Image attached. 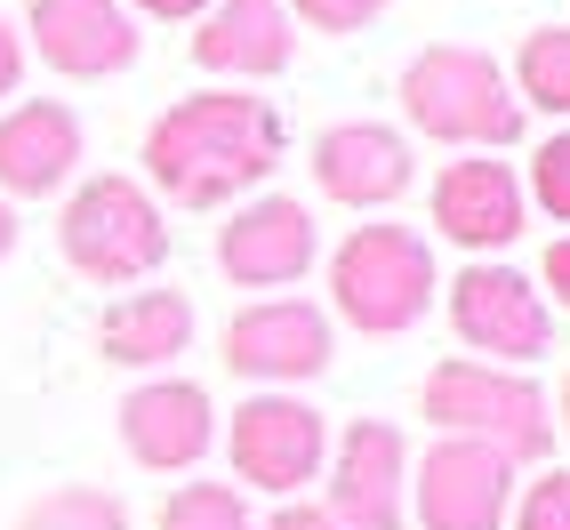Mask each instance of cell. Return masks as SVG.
<instances>
[{
    "mask_svg": "<svg viewBox=\"0 0 570 530\" xmlns=\"http://www.w3.org/2000/svg\"><path fill=\"white\" fill-rule=\"evenodd\" d=\"M57 249L81 282L97 289H129L145 274H161L169 257V209L154 202L145 177H121V169H97L65 194L57 209Z\"/></svg>",
    "mask_w": 570,
    "mask_h": 530,
    "instance_id": "cell-3",
    "label": "cell"
},
{
    "mask_svg": "<svg viewBox=\"0 0 570 530\" xmlns=\"http://www.w3.org/2000/svg\"><path fill=\"white\" fill-rule=\"evenodd\" d=\"M507 514H514V530H570V467L530 474V490H522Z\"/></svg>",
    "mask_w": 570,
    "mask_h": 530,
    "instance_id": "cell-23",
    "label": "cell"
},
{
    "mask_svg": "<svg viewBox=\"0 0 570 530\" xmlns=\"http://www.w3.org/2000/svg\"><path fill=\"white\" fill-rule=\"evenodd\" d=\"M225 370L257 377V386H297V377L330 370V314L306 297H265L225 322Z\"/></svg>",
    "mask_w": 570,
    "mask_h": 530,
    "instance_id": "cell-14",
    "label": "cell"
},
{
    "mask_svg": "<svg viewBox=\"0 0 570 530\" xmlns=\"http://www.w3.org/2000/svg\"><path fill=\"white\" fill-rule=\"evenodd\" d=\"M129 17H154V24H202L209 0H121Z\"/></svg>",
    "mask_w": 570,
    "mask_h": 530,
    "instance_id": "cell-27",
    "label": "cell"
},
{
    "mask_svg": "<svg viewBox=\"0 0 570 530\" xmlns=\"http://www.w3.org/2000/svg\"><path fill=\"white\" fill-rule=\"evenodd\" d=\"M402 121L434 145H466V154H499V145L522 137V97L507 81V65L490 49H466V41H426L410 65H402Z\"/></svg>",
    "mask_w": 570,
    "mask_h": 530,
    "instance_id": "cell-2",
    "label": "cell"
},
{
    "mask_svg": "<svg viewBox=\"0 0 570 530\" xmlns=\"http://www.w3.org/2000/svg\"><path fill=\"white\" fill-rule=\"evenodd\" d=\"M17 81H24V32H17L9 9H0V105L17 97Z\"/></svg>",
    "mask_w": 570,
    "mask_h": 530,
    "instance_id": "cell-25",
    "label": "cell"
},
{
    "mask_svg": "<svg viewBox=\"0 0 570 530\" xmlns=\"http://www.w3.org/2000/svg\"><path fill=\"white\" fill-rule=\"evenodd\" d=\"M330 306L362 337H402L434 306V249L410 225H354L330 249Z\"/></svg>",
    "mask_w": 570,
    "mask_h": 530,
    "instance_id": "cell-4",
    "label": "cell"
},
{
    "mask_svg": "<svg viewBox=\"0 0 570 530\" xmlns=\"http://www.w3.org/2000/svg\"><path fill=\"white\" fill-rule=\"evenodd\" d=\"M522 217H530V194H522V177L507 161H490V154H466V161H450L434 177V225L459 249L490 257V249H507L522 234Z\"/></svg>",
    "mask_w": 570,
    "mask_h": 530,
    "instance_id": "cell-17",
    "label": "cell"
},
{
    "mask_svg": "<svg viewBox=\"0 0 570 530\" xmlns=\"http://www.w3.org/2000/svg\"><path fill=\"white\" fill-rule=\"evenodd\" d=\"M314 257H322V225L289 194H249L217 225V265L242 289H289V282H306Z\"/></svg>",
    "mask_w": 570,
    "mask_h": 530,
    "instance_id": "cell-9",
    "label": "cell"
},
{
    "mask_svg": "<svg viewBox=\"0 0 570 530\" xmlns=\"http://www.w3.org/2000/svg\"><path fill=\"white\" fill-rule=\"evenodd\" d=\"M507 81H514L522 112L539 105V112H554V121H570V24L522 32V49H514V65H507Z\"/></svg>",
    "mask_w": 570,
    "mask_h": 530,
    "instance_id": "cell-19",
    "label": "cell"
},
{
    "mask_svg": "<svg viewBox=\"0 0 570 530\" xmlns=\"http://www.w3.org/2000/svg\"><path fill=\"white\" fill-rule=\"evenodd\" d=\"M522 194L539 202L554 225H570V129H554L539 154H530V177H522Z\"/></svg>",
    "mask_w": 570,
    "mask_h": 530,
    "instance_id": "cell-22",
    "label": "cell"
},
{
    "mask_svg": "<svg viewBox=\"0 0 570 530\" xmlns=\"http://www.w3.org/2000/svg\"><path fill=\"white\" fill-rule=\"evenodd\" d=\"M24 57H41L65 81H121L145 57V32L121 0H24Z\"/></svg>",
    "mask_w": 570,
    "mask_h": 530,
    "instance_id": "cell-6",
    "label": "cell"
},
{
    "mask_svg": "<svg viewBox=\"0 0 570 530\" xmlns=\"http://www.w3.org/2000/svg\"><path fill=\"white\" fill-rule=\"evenodd\" d=\"M225 450H234V474L249 490L297 499V490L322 474V459H330V419H322L314 402H297V394H249L234 410Z\"/></svg>",
    "mask_w": 570,
    "mask_h": 530,
    "instance_id": "cell-7",
    "label": "cell"
},
{
    "mask_svg": "<svg viewBox=\"0 0 570 530\" xmlns=\"http://www.w3.org/2000/svg\"><path fill=\"white\" fill-rule=\"evenodd\" d=\"M282 169V112L249 89H194L145 129V185L177 209H234Z\"/></svg>",
    "mask_w": 570,
    "mask_h": 530,
    "instance_id": "cell-1",
    "label": "cell"
},
{
    "mask_svg": "<svg viewBox=\"0 0 570 530\" xmlns=\"http://www.w3.org/2000/svg\"><path fill=\"white\" fill-rule=\"evenodd\" d=\"M265 530H346L330 507H306V499H282L274 514H265Z\"/></svg>",
    "mask_w": 570,
    "mask_h": 530,
    "instance_id": "cell-26",
    "label": "cell"
},
{
    "mask_svg": "<svg viewBox=\"0 0 570 530\" xmlns=\"http://www.w3.org/2000/svg\"><path fill=\"white\" fill-rule=\"evenodd\" d=\"M89 137H81V112L65 97H17L0 105V202H49L72 185Z\"/></svg>",
    "mask_w": 570,
    "mask_h": 530,
    "instance_id": "cell-12",
    "label": "cell"
},
{
    "mask_svg": "<svg viewBox=\"0 0 570 530\" xmlns=\"http://www.w3.org/2000/svg\"><path fill=\"white\" fill-rule=\"evenodd\" d=\"M547 289H554V306L570 314V234H562V242L547 249Z\"/></svg>",
    "mask_w": 570,
    "mask_h": 530,
    "instance_id": "cell-28",
    "label": "cell"
},
{
    "mask_svg": "<svg viewBox=\"0 0 570 530\" xmlns=\"http://www.w3.org/2000/svg\"><path fill=\"white\" fill-rule=\"evenodd\" d=\"M297 57V17L282 0H209V17L194 32V65L217 72L225 89L242 81H274Z\"/></svg>",
    "mask_w": 570,
    "mask_h": 530,
    "instance_id": "cell-16",
    "label": "cell"
},
{
    "mask_svg": "<svg viewBox=\"0 0 570 530\" xmlns=\"http://www.w3.org/2000/svg\"><path fill=\"white\" fill-rule=\"evenodd\" d=\"M9 530H129V507L105 482H49L41 499H24Z\"/></svg>",
    "mask_w": 570,
    "mask_h": 530,
    "instance_id": "cell-20",
    "label": "cell"
},
{
    "mask_svg": "<svg viewBox=\"0 0 570 530\" xmlns=\"http://www.w3.org/2000/svg\"><path fill=\"white\" fill-rule=\"evenodd\" d=\"M314 185L346 209H386L417 185V161H410V137L386 129V121H330L314 137Z\"/></svg>",
    "mask_w": 570,
    "mask_h": 530,
    "instance_id": "cell-15",
    "label": "cell"
},
{
    "mask_svg": "<svg viewBox=\"0 0 570 530\" xmlns=\"http://www.w3.org/2000/svg\"><path fill=\"white\" fill-rule=\"evenodd\" d=\"M450 330H459L474 354L507 362V370L539 362V354L554 346L547 289H530V282L514 274V265H490V257H474L466 274L450 282Z\"/></svg>",
    "mask_w": 570,
    "mask_h": 530,
    "instance_id": "cell-8",
    "label": "cell"
},
{
    "mask_svg": "<svg viewBox=\"0 0 570 530\" xmlns=\"http://www.w3.org/2000/svg\"><path fill=\"white\" fill-rule=\"evenodd\" d=\"M17 234H24V225H17V202H0V257H17Z\"/></svg>",
    "mask_w": 570,
    "mask_h": 530,
    "instance_id": "cell-29",
    "label": "cell"
},
{
    "mask_svg": "<svg viewBox=\"0 0 570 530\" xmlns=\"http://www.w3.org/2000/svg\"><path fill=\"white\" fill-rule=\"evenodd\" d=\"M417 402H426V419L442 434L499 450L507 467L547 459V442H554V402L530 386L522 370H507V362H442Z\"/></svg>",
    "mask_w": 570,
    "mask_h": 530,
    "instance_id": "cell-5",
    "label": "cell"
},
{
    "mask_svg": "<svg viewBox=\"0 0 570 530\" xmlns=\"http://www.w3.org/2000/svg\"><path fill=\"white\" fill-rule=\"evenodd\" d=\"M514 507V467L482 442L442 434L426 459L410 467V514L426 530H499Z\"/></svg>",
    "mask_w": 570,
    "mask_h": 530,
    "instance_id": "cell-10",
    "label": "cell"
},
{
    "mask_svg": "<svg viewBox=\"0 0 570 530\" xmlns=\"http://www.w3.org/2000/svg\"><path fill=\"white\" fill-rule=\"evenodd\" d=\"M282 9H289L297 24H314V32H362V24L386 17L394 0H282Z\"/></svg>",
    "mask_w": 570,
    "mask_h": 530,
    "instance_id": "cell-24",
    "label": "cell"
},
{
    "mask_svg": "<svg viewBox=\"0 0 570 530\" xmlns=\"http://www.w3.org/2000/svg\"><path fill=\"white\" fill-rule=\"evenodd\" d=\"M154 530H249V499L234 482H177L154 514Z\"/></svg>",
    "mask_w": 570,
    "mask_h": 530,
    "instance_id": "cell-21",
    "label": "cell"
},
{
    "mask_svg": "<svg viewBox=\"0 0 570 530\" xmlns=\"http://www.w3.org/2000/svg\"><path fill=\"white\" fill-rule=\"evenodd\" d=\"M194 346V297L185 289H129L121 306L97 314V354L121 370H161Z\"/></svg>",
    "mask_w": 570,
    "mask_h": 530,
    "instance_id": "cell-18",
    "label": "cell"
},
{
    "mask_svg": "<svg viewBox=\"0 0 570 530\" xmlns=\"http://www.w3.org/2000/svg\"><path fill=\"white\" fill-rule=\"evenodd\" d=\"M217 442V402L194 377H145L137 394H121V450L145 474H185L202 467Z\"/></svg>",
    "mask_w": 570,
    "mask_h": 530,
    "instance_id": "cell-13",
    "label": "cell"
},
{
    "mask_svg": "<svg viewBox=\"0 0 570 530\" xmlns=\"http://www.w3.org/2000/svg\"><path fill=\"white\" fill-rule=\"evenodd\" d=\"M330 514L346 530H402L410 522V442L386 419H354L330 442Z\"/></svg>",
    "mask_w": 570,
    "mask_h": 530,
    "instance_id": "cell-11",
    "label": "cell"
},
{
    "mask_svg": "<svg viewBox=\"0 0 570 530\" xmlns=\"http://www.w3.org/2000/svg\"><path fill=\"white\" fill-rule=\"evenodd\" d=\"M562 434H570V377H562Z\"/></svg>",
    "mask_w": 570,
    "mask_h": 530,
    "instance_id": "cell-30",
    "label": "cell"
}]
</instances>
